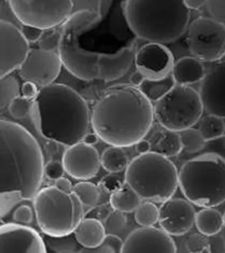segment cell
I'll return each instance as SVG.
<instances>
[{
  "label": "cell",
  "instance_id": "cell-11",
  "mask_svg": "<svg viewBox=\"0 0 225 253\" xmlns=\"http://www.w3.org/2000/svg\"><path fill=\"white\" fill-rule=\"evenodd\" d=\"M190 53L202 62H217L225 55V25L212 17H198L187 28Z\"/></svg>",
  "mask_w": 225,
  "mask_h": 253
},
{
  "label": "cell",
  "instance_id": "cell-34",
  "mask_svg": "<svg viewBox=\"0 0 225 253\" xmlns=\"http://www.w3.org/2000/svg\"><path fill=\"white\" fill-rule=\"evenodd\" d=\"M123 242L115 234L106 235L102 243L91 249L82 247L79 253H123Z\"/></svg>",
  "mask_w": 225,
  "mask_h": 253
},
{
  "label": "cell",
  "instance_id": "cell-43",
  "mask_svg": "<svg viewBox=\"0 0 225 253\" xmlns=\"http://www.w3.org/2000/svg\"><path fill=\"white\" fill-rule=\"evenodd\" d=\"M34 218V213L31 208L28 205H21L14 211L13 220L21 224H30Z\"/></svg>",
  "mask_w": 225,
  "mask_h": 253
},
{
  "label": "cell",
  "instance_id": "cell-19",
  "mask_svg": "<svg viewBox=\"0 0 225 253\" xmlns=\"http://www.w3.org/2000/svg\"><path fill=\"white\" fill-rule=\"evenodd\" d=\"M199 92L204 110L225 119V61L217 63L206 73Z\"/></svg>",
  "mask_w": 225,
  "mask_h": 253
},
{
  "label": "cell",
  "instance_id": "cell-3",
  "mask_svg": "<svg viewBox=\"0 0 225 253\" xmlns=\"http://www.w3.org/2000/svg\"><path fill=\"white\" fill-rule=\"evenodd\" d=\"M91 114L88 103L78 91L54 83L40 88L31 115L44 138L69 147L83 141L91 125Z\"/></svg>",
  "mask_w": 225,
  "mask_h": 253
},
{
  "label": "cell",
  "instance_id": "cell-22",
  "mask_svg": "<svg viewBox=\"0 0 225 253\" xmlns=\"http://www.w3.org/2000/svg\"><path fill=\"white\" fill-rule=\"evenodd\" d=\"M102 221L94 218L84 217L74 231L76 238L84 248L91 249L99 246L106 237Z\"/></svg>",
  "mask_w": 225,
  "mask_h": 253
},
{
  "label": "cell",
  "instance_id": "cell-20",
  "mask_svg": "<svg viewBox=\"0 0 225 253\" xmlns=\"http://www.w3.org/2000/svg\"><path fill=\"white\" fill-rule=\"evenodd\" d=\"M137 49L136 42H132L114 53H100L98 62V79L104 82H112L121 79L133 66Z\"/></svg>",
  "mask_w": 225,
  "mask_h": 253
},
{
  "label": "cell",
  "instance_id": "cell-32",
  "mask_svg": "<svg viewBox=\"0 0 225 253\" xmlns=\"http://www.w3.org/2000/svg\"><path fill=\"white\" fill-rule=\"evenodd\" d=\"M181 139L183 150L189 154L197 153L204 148L206 140L199 129L189 127L179 132Z\"/></svg>",
  "mask_w": 225,
  "mask_h": 253
},
{
  "label": "cell",
  "instance_id": "cell-23",
  "mask_svg": "<svg viewBox=\"0 0 225 253\" xmlns=\"http://www.w3.org/2000/svg\"><path fill=\"white\" fill-rule=\"evenodd\" d=\"M195 226L199 232L207 237L216 236L225 226L224 215L214 208H203L196 213Z\"/></svg>",
  "mask_w": 225,
  "mask_h": 253
},
{
  "label": "cell",
  "instance_id": "cell-21",
  "mask_svg": "<svg viewBox=\"0 0 225 253\" xmlns=\"http://www.w3.org/2000/svg\"><path fill=\"white\" fill-rule=\"evenodd\" d=\"M172 76L176 84L190 86L202 82L206 76L205 67L196 57L185 56L174 63Z\"/></svg>",
  "mask_w": 225,
  "mask_h": 253
},
{
  "label": "cell",
  "instance_id": "cell-28",
  "mask_svg": "<svg viewBox=\"0 0 225 253\" xmlns=\"http://www.w3.org/2000/svg\"><path fill=\"white\" fill-rule=\"evenodd\" d=\"M198 129L201 132L206 142L220 138L225 134V119L218 115L208 114L199 121Z\"/></svg>",
  "mask_w": 225,
  "mask_h": 253
},
{
  "label": "cell",
  "instance_id": "cell-29",
  "mask_svg": "<svg viewBox=\"0 0 225 253\" xmlns=\"http://www.w3.org/2000/svg\"><path fill=\"white\" fill-rule=\"evenodd\" d=\"M21 95V87L15 77L9 74L0 78V110L8 108L12 100Z\"/></svg>",
  "mask_w": 225,
  "mask_h": 253
},
{
  "label": "cell",
  "instance_id": "cell-42",
  "mask_svg": "<svg viewBox=\"0 0 225 253\" xmlns=\"http://www.w3.org/2000/svg\"><path fill=\"white\" fill-rule=\"evenodd\" d=\"M45 176L50 180H57L58 178L63 177L65 169L63 162L52 160L45 166Z\"/></svg>",
  "mask_w": 225,
  "mask_h": 253
},
{
  "label": "cell",
  "instance_id": "cell-33",
  "mask_svg": "<svg viewBox=\"0 0 225 253\" xmlns=\"http://www.w3.org/2000/svg\"><path fill=\"white\" fill-rule=\"evenodd\" d=\"M159 209L154 202L147 201L141 203L135 211V219L139 225L153 226L158 221Z\"/></svg>",
  "mask_w": 225,
  "mask_h": 253
},
{
  "label": "cell",
  "instance_id": "cell-17",
  "mask_svg": "<svg viewBox=\"0 0 225 253\" xmlns=\"http://www.w3.org/2000/svg\"><path fill=\"white\" fill-rule=\"evenodd\" d=\"M193 203L184 199H169L159 208V225L171 236L185 235L195 224Z\"/></svg>",
  "mask_w": 225,
  "mask_h": 253
},
{
  "label": "cell",
  "instance_id": "cell-25",
  "mask_svg": "<svg viewBox=\"0 0 225 253\" xmlns=\"http://www.w3.org/2000/svg\"><path fill=\"white\" fill-rule=\"evenodd\" d=\"M142 199L137 193L129 185L123 186L121 189L111 194L110 202L112 208L124 213H132L141 204Z\"/></svg>",
  "mask_w": 225,
  "mask_h": 253
},
{
  "label": "cell",
  "instance_id": "cell-9",
  "mask_svg": "<svg viewBox=\"0 0 225 253\" xmlns=\"http://www.w3.org/2000/svg\"><path fill=\"white\" fill-rule=\"evenodd\" d=\"M204 111L200 92L192 87L180 84H176L154 106L158 123L166 129L176 132L193 127Z\"/></svg>",
  "mask_w": 225,
  "mask_h": 253
},
{
  "label": "cell",
  "instance_id": "cell-46",
  "mask_svg": "<svg viewBox=\"0 0 225 253\" xmlns=\"http://www.w3.org/2000/svg\"><path fill=\"white\" fill-rule=\"evenodd\" d=\"M55 186L58 189L65 192V193H72L74 186H72L71 180H69L68 178H64V177H62V178H58L57 180H55Z\"/></svg>",
  "mask_w": 225,
  "mask_h": 253
},
{
  "label": "cell",
  "instance_id": "cell-26",
  "mask_svg": "<svg viewBox=\"0 0 225 253\" xmlns=\"http://www.w3.org/2000/svg\"><path fill=\"white\" fill-rule=\"evenodd\" d=\"M101 166L111 173L126 170L129 166V158L122 147L110 146L103 151Z\"/></svg>",
  "mask_w": 225,
  "mask_h": 253
},
{
  "label": "cell",
  "instance_id": "cell-13",
  "mask_svg": "<svg viewBox=\"0 0 225 253\" xmlns=\"http://www.w3.org/2000/svg\"><path fill=\"white\" fill-rule=\"evenodd\" d=\"M63 66L58 52L31 48L18 73L24 81H30L42 88L55 83Z\"/></svg>",
  "mask_w": 225,
  "mask_h": 253
},
{
  "label": "cell",
  "instance_id": "cell-35",
  "mask_svg": "<svg viewBox=\"0 0 225 253\" xmlns=\"http://www.w3.org/2000/svg\"><path fill=\"white\" fill-rule=\"evenodd\" d=\"M34 106L33 99H27L22 95L18 96L12 100L8 107V111L12 117L17 120H21L31 115L32 109Z\"/></svg>",
  "mask_w": 225,
  "mask_h": 253
},
{
  "label": "cell",
  "instance_id": "cell-41",
  "mask_svg": "<svg viewBox=\"0 0 225 253\" xmlns=\"http://www.w3.org/2000/svg\"><path fill=\"white\" fill-rule=\"evenodd\" d=\"M114 210L112 208L110 202L109 203H103L100 205H96L91 207L90 210L85 213L84 217L94 218L99 221H104L107 219V216L110 214L111 212Z\"/></svg>",
  "mask_w": 225,
  "mask_h": 253
},
{
  "label": "cell",
  "instance_id": "cell-16",
  "mask_svg": "<svg viewBox=\"0 0 225 253\" xmlns=\"http://www.w3.org/2000/svg\"><path fill=\"white\" fill-rule=\"evenodd\" d=\"M177 247L170 234L154 226L135 229L123 242V253H175Z\"/></svg>",
  "mask_w": 225,
  "mask_h": 253
},
{
  "label": "cell",
  "instance_id": "cell-27",
  "mask_svg": "<svg viewBox=\"0 0 225 253\" xmlns=\"http://www.w3.org/2000/svg\"><path fill=\"white\" fill-rule=\"evenodd\" d=\"M44 239L46 246L49 248V251L52 253H79L82 248V246L79 245L77 240L74 232L60 237H54L44 234Z\"/></svg>",
  "mask_w": 225,
  "mask_h": 253
},
{
  "label": "cell",
  "instance_id": "cell-6",
  "mask_svg": "<svg viewBox=\"0 0 225 253\" xmlns=\"http://www.w3.org/2000/svg\"><path fill=\"white\" fill-rule=\"evenodd\" d=\"M124 179L143 201L162 203L173 197L178 188L179 171L169 158L150 151L131 160Z\"/></svg>",
  "mask_w": 225,
  "mask_h": 253
},
{
  "label": "cell",
  "instance_id": "cell-39",
  "mask_svg": "<svg viewBox=\"0 0 225 253\" xmlns=\"http://www.w3.org/2000/svg\"><path fill=\"white\" fill-rule=\"evenodd\" d=\"M124 183H126L125 179L123 180V178L115 174H108L101 178L99 186L107 193L113 194L121 189L124 186Z\"/></svg>",
  "mask_w": 225,
  "mask_h": 253
},
{
  "label": "cell",
  "instance_id": "cell-50",
  "mask_svg": "<svg viewBox=\"0 0 225 253\" xmlns=\"http://www.w3.org/2000/svg\"><path fill=\"white\" fill-rule=\"evenodd\" d=\"M99 136L98 134L95 133L94 131L92 132V133H87L86 134V136L84 137L83 142L85 143H87L88 145H91V146H93L95 144H97L98 142H99Z\"/></svg>",
  "mask_w": 225,
  "mask_h": 253
},
{
  "label": "cell",
  "instance_id": "cell-47",
  "mask_svg": "<svg viewBox=\"0 0 225 253\" xmlns=\"http://www.w3.org/2000/svg\"><path fill=\"white\" fill-rule=\"evenodd\" d=\"M146 79V77L142 74L141 71L138 70H135L132 74H131V78H130V84L133 86L139 87L143 81Z\"/></svg>",
  "mask_w": 225,
  "mask_h": 253
},
{
  "label": "cell",
  "instance_id": "cell-44",
  "mask_svg": "<svg viewBox=\"0 0 225 253\" xmlns=\"http://www.w3.org/2000/svg\"><path fill=\"white\" fill-rule=\"evenodd\" d=\"M20 29L23 34L24 37L27 39L29 43L38 42L44 31V29H42L38 27H35L31 25H25V24H22V28Z\"/></svg>",
  "mask_w": 225,
  "mask_h": 253
},
{
  "label": "cell",
  "instance_id": "cell-24",
  "mask_svg": "<svg viewBox=\"0 0 225 253\" xmlns=\"http://www.w3.org/2000/svg\"><path fill=\"white\" fill-rule=\"evenodd\" d=\"M176 85L174 77L166 76L160 79H146L138 87L151 102H158Z\"/></svg>",
  "mask_w": 225,
  "mask_h": 253
},
{
  "label": "cell",
  "instance_id": "cell-4",
  "mask_svg": "<svg viewBox=\"0 0 225 253\" xmlns=\"http://www.w3.org/2000/svg\"><path fill=\"white\" fill-rule=\"evenodd\" d=\"M122 7L132 34L147 42L172 43L189 26L184 0H124Z\"/></svg>",
  "mask_w": 225,
  "mask_h": 253
},
{
  "label": "cell",
  "instance_id": "cell-8",
  "mask_svg": "<svg viewBox=\"0 0 225 253\" xmlns=\"http://www.w3.org/2000/svg\"><path fill=\"white\" fill-rule=\"evenodd\" d=\"M83 204L73 192L65 193L56 186L39 190L34 198V210L41 230L60 237L73 233L85 216Z\"/></svg>",
  "mask_w": 225,
  "mask_h": 253
},
{
  "label": "cell",
  "instance_id": "cell-1",
  "mask_svg": "<svg viewBox=\"0 0 225 253\" xmlns=\"http://www.w3.org/2000/svg\"><path fill=\"white\" fill-rule=\"evenodd\" d=\"M45 166L35 136L23 126L0 120V212L4 218L24 200H34L41 189Z\"/></svg>",
  "mask_w": 225,
  "mask_h": 253
},
{
  "label": "cell",
  "instance_id": "cell-7",
  "mask_svg": "<svg viewBox=\"0 0 225 253\" xmlns=\"http://www.w3.org/2000/svg\"><path fill=\"white\" fill-rule=\"evenodd\" d=\"M97 12L89 9L73 12L61 26L60 57L71 74L84 81L98 79V62L100 52L91 51L82 46L81 38L86 32L99 23Z\"/></svg>",
  "mask_w": 225,
  "mask_h": 253
},
{
  "label": "cell",
  "instance_id": "cell-51",
  "mask_svg": "<svg viewBox=\"0 0 225 253\" xmlns=\"http://www.w3.org/2000/svg\"><path fill=\"white\" fill-rule=\"evenodd\" d=\"M224 221H225V214H224Z\"/></svg>",
  "mask_w": 225,
  "mask_h": 253
},
{
  "label": "cell",
  "instance_id": "cell-15",
  "mask_svg": "<svg viewBox=\"0 0 225 253\" xmlns=\"http://www.w3.org/2000/svg\"><path fill=\"white\" fill-rule=\"evenodd\" d=\"M62 162L65 172L79 180L94 178L101 166L98 150L83 141L67 147L63 152Z\"/></svg>",
  "mask_w": 225,
  "mask_h": 253
},
{
  "label": "cell",
  "instance_id": "cell-38",
  "mask_svg": "<svg viewBox=\"0 0 225 253\" xmlns=\"http://www.w3.org/2000/svg\"><path fill=\"white\" fill-rule=\"evenodd\" d=\"M126 213L114 210L103 221L107 233L115 234L122 231L128 223Z\"/></svg>",
  "mask_w": 225,
  "mask_h": 253
},
{
  "label": "cell",
  "instance_id": "cell-10",
  "mask_svg": "<svg viewBox=\"0 0 225 253\" xmlns=\"http://www.w3.org/2000/svg\"><path fill=\"white\" fill-rule=\"evenodd\" d=\"M21 24L42 29L57 28L72 14L73 0H7Z\"/></svg>",
  "mask_w": 225,
  "mask_h": 253
},
{
  "label": "cell",
  "instance_id": "cell-2",
  "mask_svg": "<svg viewBox=\"0 0 225 253\" xmlns=\"http://www.w3.org/2000/svg\"><path fill=\"white\" fill-rule=\"evenodd\" d=\"M154 116V106L138 87L116 84L108 87L95 103L91 125L103 142L124 148L144 139Z\"/></svg>",
  "mask_w": 225,
  "mask_h": 253
},
{
  "label": "cell",
  "instance_id": "cell-14",
  "mask_svg": "<svg viewBox=\"0 0 225 253\" xmlns=\"http://www.w3.org/2000/svg\"><path fill=\"white\" fill-rule=\"evenodd\" d=\"M47 246L36 229L21 223L0 226V253H46Z\"/></svg>",
  "mask_w": 225,
  "mask_h": 253
},
{
  "label": "cell",
  "instance_id": "cell-5",
  "mask_svg": "<svg viewBox=\"0 0 225 253\" xmlns=\"http://www.w3.org/2000/svg\"><path fill=\"white\" fill-rule=\"evenodd\" d=\"M179 186L191 203L215 208L225 202V159L215 153L192 158L179 171Z\"/></svg>",
  "mask_w": 225,
  "mask_h": 253
},
{
  "label": "cell",
  "instance_id": "cell-49",
  "mask_svg": "<svg viewBox=\"0 0 225 253\" xmlns=\"http://www.w3.org/2000/svg\"><path fill=\"white\" fill-rule=\"evenodd\" d=\"M184 2L190 10H199L207 4V0H184Z\"/></svg>",
  "mask_w": 225,
  "mask_h": 253
},
{
  "label": "cell",
  "instance_id": "cell-40",
  "mask_svg": "<svg viewBox=\"0 0 225 253\" xmlns=\"http://www.w3.org/2000/svg\"><path fill=\"white\" fill-rule=\"evenodd\" d=\"M206 7L212 18L225 25V0H207Z\"/></svg>",
  "mask_w": 225,
  "mask_h": 253
},
{
  "label": "cell",
  "instance_id": "cell-30",
  "mask_svg": "<svg viewBox=\"0 0 225 253\" xmlns=\"http://www.w3.org/2000/svg\"><path fill=\"white\" fill-rule=\"evenodd\" d=\"M157 147H158V152L166 156L167 158H173V157L178 156L183 150L180 133L176 131L166 129V132L158 140Z\"/></svg>",
  "mask_w": 225,
  "mask_h": 253
},
{
  "label": "cell",
  "instance_id": "cell-12",
  "mask_svg": "<svg viewBox=\"0 0 225 253\" xmlns=\"http://www.w3.org/2000/svg\"><path fill=\"white\" fill-rule=\"evenodd\" d=\"M21 29L8 21H0V78L18 71L31 50Z\"/></svg>",
  "mask_w": 225,
  "mask_h": 253
},
{
  "label": "cell",
  "instance_id": "cell-31",
  "mask_svg": "<svg viewBox=\"0 0 225 253\" xmlns=\"http://www.w3.org/2000/svg\"><path fill=\"white\" fill-rule=\"evenodd\" d=\"M74 194L78 196L79 201L86 207H94L99 202L100 192L99 188L91 182L84 181L77 183L73 186Z\"/></svg>",
  "mask_w": 225,
  "mask_h": 253
},
{
  "label": "cell",
  "instance_id": "cell-37",
  "mask_svg": "<svg viewBox=\"0 0 225 253\" xmlns=\"http://www.w3.org/2000/svg\"><path fill=\"white\" fill-rule=\"evenodd\" d=\"M186 249L187 252L193 253H211V245L207 236L201 233L190 235L186 239Z\"/></svg>",
  "mask_w": 225,
  "mask_h": 253
},
{
  "label": "cell",
  "instance_id": "cell-18",
  "mask_svg": "<svg viewBox=\"0 0 225 253\" xmlns=\"http://www.w3.org/2000/svg\"><path fill=\"white\" fill-rule=\"evenodd\" d=\"M174 55L165 44L148 42L137 49L135 65L146 79H160L172 74Z\"/></svg>",
  "mask_w": 225,
  "mask_h": 253
},
{
  "label": "cell",
  "instance_id": "cell-36",
  "mask_svg": "<svg viewBox=\"0 0 225 253\" xmlns=\"http://www.w3.org/2000/svg\"><path fill=\"white\" fill-rule=\"evenodd\" d=\"M53 28L45 29L38 42L40 48L47 51L58 52L61 41V28Z\"/></svg>",
  "mask_w": 225,
  "mask_h": 253
},
{
  "label": "cell",
  "instance_id": "cell-48",
  "mask_svg": "<svg viewBox=\"0 0 225 253\" xmlns=\"http://www.w3.org/2000/svg\"><path fill=\"white\" fill-rule=\"evenodd\" d=\"M135 150L138 154H145V153L150 152L151 150V144H150V141L145 140V139H142L141 141L136 142L135 144Z\"/></svg>",
  "mask_w": 225,
  "mask_h": 253
},
{
  "label": "cell",
  "instance_id": "cell-45",
  "mask_svg": "<svg viewBox=\"0 0 225 253\" xmlns=\"http://www.w3.org/2000/svg\"><path fill=\"white\" fill-rule=\"evenodd\" d=\"M39 91L40 87L36 84L30 81H25L21 85V95L27 99L34 100L39 94Z\"/></svg>",
  "mask_w": 225,
  "mask_h": 253
}]
</instances>
